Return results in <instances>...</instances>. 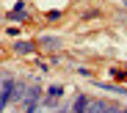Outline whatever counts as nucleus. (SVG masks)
I'll return each instance as SVG.
<instances>
[{
  "label": "nucleus",
  "instance_id": "nucleus-1",
  "mask_svg": "<svg viewBox=\"0 0 127 113\" xmlns=\"http://www.w3.org/2000/svg\"><path fill=\"white\" fill-rule=\"evenodd\" d=\"M22 102H25V113H33L36 110V105H39V88L36 85H31L28 91H25V99Z\"/></svg>",
  "mask_w": 127,
  "mask_h": 113
},
{
  "label": "nucleus",
  "instance_id": "nucleus-2",
  "mask_svg": "<svg viewBox=\"0 0 127 113\" xmlns=\"http://www.w3.org/2000/svg\"><path fill=\"white\" fill-rule=\"evenodd\" d=\"M11 94H14V80H11V77H6V80H3V85H0V108H6V102L11 99Z\"/></svg>",
  "mask_w": 127,
  "mask_h": 113
},
{
  "label": "nucleus",
  "instance_id": "nucleus-3",
  "mask_svg": "<svg viewBox=\"0 0 127 113\" xmlns=\"http://www.w3.org/2000/svg\"><path fill=\"white\" fill-rule=\"evenodd\" d=\"M28 14H25V3H17L11 11H8V19H14V22H22Z\"/></svg>",
  "mask_w": 127,
  "mask_h": 113
},
{
  "label": "nucleus",
  "instance_id": "nucleus-4",
  "mask_svg": "<svg viewBox=\"0 0 127 113\" xmlns=\"http://www.w3.org/2000/svg\"><path fill=\"white\" fill-rule=\"evenodd\" d=\"M39 44H41V47H50V50L61 47V41H58V39H53V36H41V39H39Z\"/></svg>",
  "mask_w": 127,
  "mask_h": 113
},
{
  "label": "nucleus",
  "instance_id": "nucleus-5",
  "mask_svg": "<svg viewBox=\"0 0 127 113\" xmlns=\"http://www.w3.org/2000/svg\"><path fill=\"white\" fill-rule=\"evenodd\" d=\"M14 53H22V55L33 53V41H17V47H14Z\"/></svg>",
  "mask_w": 127,
  "mask_h": 113
},
{
  "label": "nucleus",
  "instance_id": "nucleus-6",
  "mask_svg": "<svg viewBox=\"0 0 127 113\" xmlns=\"http://www.w3.org/2000/svg\"><path fill=\"white\" fill-rule=\"evenodd\" d=\"M99 88H105V91H113V94H127V88H122V85H113V83H97Z\"/></svg>",
  "mask_w": 127,
  "mask_h": 113
},
{
  "label": "nucleus",
  "instance_id": "nucleus-7",
  "mask_svg": "<svg viewBox=\"0 0 127 113\" xmlns=\"http://www.w3.org/2000/svg\"><path fill=\"white\" fill-rule=\"evenodd\" d=\"M25 91H28L25 85H17V83H14V94H11V99H17V102H22V99H25Z\"/></svg>",
  "mask_w": 127,
  "mask_h": 113
},
{
  "label": "nucleus",
  "instance_id": "nucleus-8",
  "mask_svg": "<svg viewBox=\"0 0 127 113\" xmlns=\"http://www.w3.org/2000/svg\"><path fill=\"white\" fill-rule=\"evenodd\" d=\"M86 108H89V99L86 97H77L75 99V113H86Z\"/></svg>",
  "mask_w": 127,
  "mask_h": 113
},
{
  "label": "nucleus",
  "instance_id": "nucleus-9",
  "mask_svg": "<svg viewBox=\"0 0 127 113\" xmlns=\"http://www.w3.org/2000/svg\"><path fill=\"white\" fill-rule=\"evenodd\" d=\"M47 94H50V99H53V97H61V94H64V88H61V85H50V88H47Z\"/></svg>",
  "mask_w": 127,
  "mask_h": 113
},
{
  "label": "nucleus",
  "instance_id": "nucleus-10",
  "mask_svg": "<svg viewBox=\"0 0 127 113\" xmlns=\"http://www.w3.org/2000/svg\"><path fill=\"white\" fill-rule=\"evenodd\" d=\"M102 113H119V108H116V105H105Z\"/></svg>",
  "mask_w": 127,
  "mask_h": 113
}]
</instances>
